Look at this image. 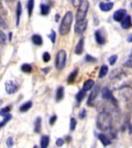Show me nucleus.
<instances>
[{"label":"nucleus","instance_id":"1","mask_svg":"<svg viewBox=\"0 0 132 148\" xmlns=\"http://www.w3.org/2000/svg\"><path fill=\"white\" fill-rule=\"evenodd\" d=\"M113 126V116L107 111H100L97 116V127L100 130L107 131Z\"/></svg>","mask_w":132,"mask_h":148},{"label":"nucleus","instance_id":"10","mask_svg":"<svg viewBox=\"0 0 132 148\" xmlns=\"http://www.w3.org/2000/svg\"><path fill=\"white\" fill-rule=\"evenodd\" d=\"M126 16H127V10L124 9H120L115 11L113 15V18L116 22H121L126 17Z\"/></svg>","mask_w":132,"mask_h":148},{"label":"nucleus","instance_id":"39","mask_svg":"<svg viewBox=\"0 0 132 148\" xmlns=\"http://www.w3.org/2000/svg\"><path fill=\"white\" fill-rule=\"evenodd\" d=\"M124 67H126V68H132V58L130 59V60H127L126 62L123 64Z\"/></svg>","mask_w":132,"mask_h":148},{"label":"nucleus","instance_id":"38","mask_svg":"<svg viewBox=\"0 0 132 148\" xmlns=\"http://www.w3.org/2000/svg\"><path fill=\"white\" fill-rule=\"evenodd\" d=\"M86 116H87V111H86L85 109L83 108L79 113V117H80V119H83V118L86 117Z\"/></svg>","mask_w":132,"mask_h":148},{"label":"nucleus","instance_id":"21","mask_svg":"<svg viewBox=\"0 0 132 148\" xmlns=\"http://www.w3.org/2000/svg\"><path fill=\"white\" fill-rule=\"evenodd\" d=\"M108 73V66H106V65H103L101 67H100V72H99V78H104V76H106L107 74Z\"/></svg>","mask_w":132,"mask_h":148},{"label":"nucleus","instance_id":"43","mask_svg":"<svg viewBox=\"0 0 132 148\" xmlns=\"http://www.w3.org/2000/svg\"><path fill=\"white\" fill-rule=\"evenodd\" d=\"M56 119H57V116L56 115L51 116L50 119V124L51 126H53V125L55 123L56 121Z\"/></svg>","mask_w":132,"mask_h":148},{"label":"nucleus","instance_id":"27","mask_svg":"<svg viewBox=\"0 0 132 148\" xmlns=\"http://www.w3.org/2000/svg\"><path fill=\"white\" fill-rule=\"evenodd\" d=\"M49 142H50V138L48 136H43L41 138V147L42 148H46L49 145Z\"/></svg>","mask_w":132,"mask_h":148},{"label":"nucleus","instance_id":"5","mask_svg":"<svg viewBox=\"0 0 132 148\" xmlns=\"http://www.w3.org/2000/svg\"><path fill=\"white\" fill-rule=\"evenodd\" d=\"M118 98L122 99L124 101L128 100L132 97V88L129 86H122L118 90Z\"/></svg>","mask_w":132,"mask_h":148},{"label":"nucleus","instance_id":"42","mask_svg":"<svg viewBox=\"0 0 132 148\" xmlns=\"http://www.w3.org/2000/svg\"><path fill=\"white\" fill-rule=\"evenodd\" d=\"M63 143H64V140L62 138H58L56 140V144L57 147H62L63 145Z\"/></svg>","mask_w":132,"mask_h":148},{"label":"nucleus","instance_id":"18","mask_svg":"<svg viewBox=\"0 0 132 148\" xmlns=\"http://www.w3.org/2000/svg\"><path fill=\"white\" fill-rule=\"evenodd\" d=\"M21 14H22V4L20 2H18L17 7H16V25L17 26L19 25Z\"/></svg>","mask_w":132,"mask_h":148},{"label":"nucleus","instance_id":"49","mask_svg":"<svg viewBox=\"0 0 132 148\" xmlns=\"http://www.w3.org/2000/svg\"><path fill=\"white\" fill-rule=\"evenodd\" d=\"M131 7H132V2H131Z\"/></svg>","mask_w":132,"mask_h":148},{"label":"nucleus","instance_id":"24","mask_svg":"<svg viewBox=\"0 0 132 148\" xmlns=\"http://www.w3.org/2000/svg\"><path fill=\"white\" fill-rule=\"evenodd\" d=\"M32 106V103L31 101H29V102H26L25 103L23 104L22 106H20V108H19V110L21 112H26L30 110Z\"/></svg>","mask_w":132,"mask_h":148},{"label":"nucleus","instance_id":"47","mask_svg":"<svg viewBox=\"0 0 132 148\" xmlns=\"http://www.w3.org/2000/svg\"><path fill=\"white\" fill-rule=\"evenodd\" d=\"M59 18H60V15L56 14V22H58V21H59Z\"/></svg>","mask_w":132,"mask_h":148},{"label":"nucleus","instance_id":"12","mask_svg":"<svg viewBox=\"0 0 132 148\" xmlns=\"http://www.w3.org/2000/svg\"><path fill=\"white\" fill-rule=\"evenodd\" d=\"M121 27L124 29H128L132 26V22H131V16H126L124 19L121 21Z\"/></svg>","mask_w":132,"mask_h":148},{"label":"nucleus","instance_id":"31","mask_svg":"<svg viewBox=\"0 0 132 148\" xmlns=\"http://www.w3.org/2000/svg\"><path fill=\"white\" fill-rule=\"evenodd\" d=\"M76 123H77V122H76V119L74 117H72L71 119H70V123H69V127H70V130H71L72 131H74V130H75V128H76Z\"/></svg>","mask_w":132,"mask_h":148},{"label":"nucleus","instance_id":"22","mask_svg":"<svg viewBox=\"0 0 132 148\" xmlns=\"http://www.w3.org/2000/svg\"><path fill=\"white\" fill-rule=\"evenodd\" d=\"M32 41L35 45L41 46L43 44V39L39 35H33L32 37Z\"/></svg>","mask_w":132,"mask_h":148},{"label":"nucleus","instance_id":"45","mask_svg":"<svg viewBox=\"0 0 132 148\" xmlns=\"http://www.w3.org/2000/svg\"><path fill=\"white\" fill-rule=\"evenodd\" d=\"M50 70V67H46L44 69H42V71H43L45 73H48V72Z\"/></svg>","mask_w":132,"mask_h":148},{"label":"nucleus","instance_id":"23","mask_svg":"<svg viewBox=\"0 0 132 148\" xmlns=\"http://www.w3.org/2000/svg\"><path fill=\"white\" fill-rule=\"evenodd\" d=\"M85 96H86V91H84L83 90H80V91L77 92V94L76 95V101L78 102L79 103H81V102L83 101V99H84Z\"/></svg>","mask_w":132,"mask_h":148},{"label":"nucleus","instance_id":"20","mask_svg":"<svg viewBox=\"0 0 132 148\" xmlns=\"http://www.w3.org/2000/svg\"><path fill=\"white\" fill-rule=\"evenodd\" d=\"M78 74V69H75L74 71H72L69 73L68 78H67V82L68 83H73L76 79V77Z\"/></svg>","mask_w":132,"mask_h":148},{"label":"nucleus","instance_id":"37","mask_svg":"<svg viewBox=\"0 0 132 148\" xmlns=\"http://www.w3.org/2000/svg\"><path fill=\"white\" fill-rule=\"evenodd\" d=\"M56 32L52 30L51 31V33L48 36V37L50 39L51 42H52V43H55V41H56Z\"/></svg>","mask_w":132,"mask_h":148},{"label":"nucleus","instance_id":"6","mask_svg":"<svg viewBox=\"0 0 132 148\" xmlns=\"http://www.w3.org/2000/svg\"><path fill=\"white\" fill-rule=\"evenodd\" d=\"M87 20L86 18L82 21L76 22V24H75V26H74L75 33L79 35L82 34V33L85 31L87 27Z\"/></svg>","mask_w":132,"mask_h":148},{"label":"nucleus","instance_id":"8","mask_svg":"<svg viewBox=\"0 0 132 148\" xmlns=\"http://www.w3.org/2000/svg\"><path fill=\"white\" fill-rule=\"evenodd\" d=\"M5 88H6V91L7 92V93L12 94L18 90V85L13 81L9 80L5 84Z\"/></svg>","mask_w":132,"mask_h":148},{"label":"nucleus","instance_id":"40","mask_svg":"<svg viewBox=\"0 0 132 148\" xmlns=\"http://www.w3.org/2000/svg\"><path fill=\"white\" fill-rule=\"evenodd\" d=\"M83 2V0H72V3L74 7H79Z\"/></svg>","mask_w":132,"mask_h":148},{"label":"nucleus","instance_id":"28","mask_svg":"<svg viewBox=\"0 0 132 148\" xmlns=\"http://www.w3.org/2000/svg\"><path fill=\"white\" fill-rule=\"evenodd\" d=\"M33 8H34V0H29L27 4L28 14H29V16H32Z\"/></svg>","mask_w":132,"mask_h":148},{"label":"nucleus","instance_id":"2","mask_svg":"<svg viewBox=\"0 0 132 148\" xmlns=\"http://www.w3.org/2000/svg\"><path fill=\"white\" fill-rule=\"evenodd\" d=\"M73 18H74V16L71 11H68L65 14L64 17L63 18V20L60 24V29H59L60 34L61 36H67L69 33L71 29Z\"/></svg>","mask_w":132,"mask_h":148},{"label":"nucleus","instance_id":"30","mask_svg":"<svg viewBox=\"0 0 132 148\" xmlns=\"http://www.w3.org/2000/svg\"><path fill=\"white\" fill-rule=\"evenodd\" d=\"M21 69L24 73H30L32 71V66L30 64H23L21 67Z\"/></svg>","mask_w":132,"mask_h":148},{"label":"nucleus","instance_id":"51","mask_svg":"<svg viewBox=\"0 0 132 148\" xmlns=\"http://www.w3.org/2000/svg\"><path fill=\"white\" fill-rule=\"evenodd\" d=\"M107 1H108V0H107Z\"/></svg>","mask_w":132,"mask_h":148},{"label":"nucleus","instance_id":"16","mask_svg":"<svg viewBox=\"0 0 132 148\" xmlns=\"http://www.w3.org/2000/svg\"><path fill=\"white\" fill-rule=\"evenodd\" d=\"M63 97H64V88L63 86H60L56 90V100L60 102L63 99Z\"/></svg>","mask_w":132,"mask_h":148},{"label":"nucleus","instance_id":"35","mask_svg":"<svg viewBox=\"0 0 132 148\" xmlns=\"http://www.w3.org/2000/svg\"><path fill=\"white\" fill-rule=\"evenodd\" d=\"M85 59L86 61L88 62H95L97 61V59H96V58L92 56L91 55H89V54H87V55L86 56Z\"/></svg>","mask_w":132,"mask_h":148},{"label":"nucleus","instance_id":"3","mask_svg":"<svg viewBox=\"0 0 132 148\" xmlns=\"http://www.w3.org/2000/svg\"><path fill=\"white\" fill-rule=\"evenodd\" d=\"M89 6H90V3H89L87 0H83V2L80 5V6L78 7V10L76 12V22L85 19L86 16L87 14L88 9H89Z\"/></svg>","mask_w":132,"mask_h":148},{"label":"nucleus","instance_id":"11","mask_svg":"<svg viewBox=\"0 0 132 148\" xmlns=\"http://www.w3.org/2000/svg\"><path fill=\"white\" fill-rule=\"evenodd\" d=\"M95 39H96L97 43L99 45H104L106 42V39L101 32V30H97L95 32Z\"/></svg>","mask_w":132,"mask_h":148},{"label":"nucleus","instance_id":"41","mask_svg":"<svg viewBox=\"0 0 132 148\" xmlns=\"http://www.w3.org/2000/svg\"><path fill=\"white\" fill-rule=\"evenodd\" d=\"M6 144L9 147H12L13 146V139L12 137H9L6 140Z\"/></svg>","mask_w":132,"mask_h":148},{"label":"nucleus","instance_id":"33","mask_svg":"<svg viewBox=\"0 0 132 148\" xmlns=\"http://www.w3.org/2000/svg\"><path fill=\"white\" fill-rule=\"evenodd\" d=\"M6 42V36L4 32L0 30V43L4 44Z\"/></svg>","mask_w":132,"mask_h":148},{"label":"nucleus","instance_id":"44","mask_svg":"<svg viewBox=\"0 0 132 148\" xmlns=\"http://www.w3.org/2000/svg\"><path fill=\"white\" fill-rule=\"evenodd\" d=\"M0 27L3 28V29H6V28H7L6 23H5V21L3 20V18L1 17V15H0Z\"/></svg>","mask_w":132,"mask_h":148},{"label":"nucleus","instance_id":"4","mask_svg":"<svg viewBox=\"0 0 132 148\" xmlns=\"http://www.w3.org/2000/svg\"><path fill=\"white\" fill-rule=\"evenodd\" d=\"M67 62V53L64 49H60L58 51L56 57V68L58 70H62L65 67Z\"/></svg>","mask_w":132,"mask_h":148},{"label":"nucleus","instance_id":"19","mask_svg":"<svg viewBox=\"0 0 132 148\" xmlns=\"http://www.w3.org/2000/svg\"><path fill=\"white\" fill-rule=\"evenodd\" d=\"M98 138H99L100 141L101 142L102 144L104 146V147H106L107 145H110L111 143V141L109 140L107 137L106 136V135H104L103 134H100L98 135Z\"/></svg>","mask_w":132,"mask_h":148},{"label":"nucleus","instance_id":"13","mask_svg":"<svg viewBox=\"0 0 132 148\" xmlns=\"http://www.w3.org/2000/svg\"><path fill=\"white\" fill-rule=\"evenodd\" d=\"M83 46H84V39L81 38L79 40L78 43L76 44V47H75V50L74 53H76V55H81L83 52Z\"/></svg>","mask_w":132,"mask_h":148},{"label":"nucleus","instance_id":"32","mask_svg":"<svg viewBox=\"0 0 132 148\" xmlns=\"http://www.w3.org/2000/svg\"><path fill=\"white\" fill-rule=\"evenodd\" d=\"M117 60H118V56L117 55H112L111 56H110L108 59L109 63L111 66H113V65L115 64V62H117Z\"/></svg>","mask_w":132,"mask_h":148},{"label":"nucleus","instance_id":"14","mask_svg":"<svg viewBox=\"0 0 132 148\" xmlns=\"http://www.w3.org/2000/svg\"><path fill=\"white\" fill-rule=\"evenodd\" d=\"M100 9L103 12H109L113 9V2H100L99 5Z\"/></svg>","mask_w":132,"mask_h":148},{"label":"nucleus","instance_id":"26","mask_svg":"<svg viewBox=\"0 0 132 148\" xmlns=\"http://www.w3.org/2000/svg\"><path fill=\"white\" fill-rule=\"evenodd\" d=\"M40 9H41V14L42 15H43V16L48 15L49 12H50V6L46 4H41V5H40Z\"/></svg>","mask_w":132,"mask_h":148},{"label":"nucleus","instance_id":"50","mask_svg":"<svg viewBox=\"0 0 132 148\" xmlns=\"http://www.w3.org/2000/svg\"><path fill=\"white\" fill-rule=\"evenodd\" d=\"M10 1H13V0H10Z\"/></svg>","mask_w":132,"mask_h":148},{"label":"nucleus","instance_id":"36","mask_svg":"<svg viewBox=\"0 0 132 148\" xmlns=\"http://www.w3.org/2000/svg\"><path fill=\"white\" fill-rule=\"evenodd\" d=\"M51 59V56H50V54L49 53H47V52H45V53H43V61L45 62H49L50 60Z\"/></svg>","mask_w":132,"mask_h":148},{"label":"nucleus","instance_id":"46","mask_svg":"<svg viewBox=\"0 0 132 148\" xmlns=\"http://www.w3.org/2000/svg\"><path fill=\"white\" fill-rule=\"evenodd\" d=\"M127 42H132V33L131 35H130L129 36L127 37Z\"/></svg>","mask_w":132,"mask_h":148},{"label":"nucleus","instance_id":"17","mask_svg":"<svg viewBox=\"0 0 132 148\" xmlns=\"http://www.w3.org/2000/svg\"><path fill=\"white\" fill-rule=\"evenodd\" d=\"M121 74H124V71H123L121 69H116L114 70L111 72L110 76H109V78L111 79H117L118 77H120Z\"/></svg>","mask_w":132,"mask_h":148},{"label":"nucleus","instance_id":"7","mask_svg":"<svg viewBox=\"0 0 132 148\" xmlns=\"http://www.w3.org/2000/svg\"><path fill=\"white\" fill-rule=\"evenodd\" d=\"M100 90V87L99 84H97L94 86V88L93 89V90L91 91V92L89 95V97H88L87 99V105L88 106H92L94 105V101L95 100V99L97 98L98 94H99Z\"/></svg>","mask_w":132,"mask_h":148},{"label":"nucleus","instance_id":"29","mask_svg":"<svg viewBox=\"0 0 132 148\" xmlns=\"http://www.w3.org/2000/svg\"><path fill=\"white\" fill-rule=\"evenodd\" d=\"M12 116L10 114H7L4 116V120H2V122H0V128H2V127H4L5 125L6 124L7 122H9V120H11Z\"/></svg>","mask_w":132,"mask_h":148},{"label":"nucleus","instance_id":"25","mask_svg":"<svg viewBox=\"0 0 132 148\" xmlns=\"http://www.w3.org/2000/svg\"><path fill=\"white\" fill-rule=\"evenodd\" d=\"M41 118L38 117L36 120V122H35V128H34V131L37 134H39L40 130H41Z\"/></svg>","mask_w":132,"mask_h":148},{"label":"nucleus","instance_id":"48","mask_svg":"<svg viewBox=\"0 0 132 148\" xmlns=\"http://www.w3.org/2000/svg\"><path fill=\"white\" fill-rule=\"evenodd\" d=\"M12 33L10 32V33H9V41H11L12 40Z\"/></svg>","mask_w":132,"mask_h":148},{"label":"nucleus","instance_id":"34","mask_svg":"<svg viewBox=\"0 0 132 148\" xmlns=\"http://www.w3.org/2000/svg\"><path fill=\"white\" fill-rule=\"evenodd\" d=\"M9 111H10V107L9 106H6V107H5V108L1 110V111H0V115L2 116H5L6 115H7V113H9Z\"/></svg>","mask_w":132,"mask_h":148},{"label":"nucleus","instance_id":"9","mask_svg":"<svg viewBox=\"0 0 132 148\" xmlns=\"http://www.w3.org/2000/svg\"><path fill=\"white\" fill-rule=\"evenodd\" d=\"M102 98L105 100H111V101L114 102L116 103V99L113 97V93L111 92L110 89L107 87H104L101 91Z\"/></svg>","mask_w":132,"mask_h":148},{"label":"nucleus","instance_id":"15","mask_svg":"<svg viewBox=\"0 0 132 148\" xmlns=\"http://www.w3.org/2000/svg\"><path fill=\"white\" fill-rule=\"evenodd\" d=\"M95 85V82L93 79H87V80H86L85 82H84V83H83V89L82 90H83L84 91H89V90H90L91 89H92L94 86Z\"/></svg>","mask_w":132,"mask_h":148}]
</instances>
